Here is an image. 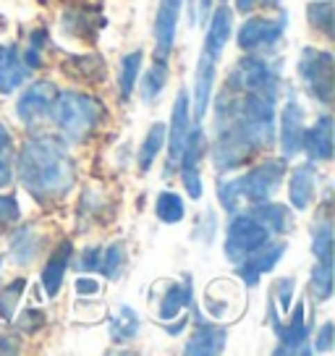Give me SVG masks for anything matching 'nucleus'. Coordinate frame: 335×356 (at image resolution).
Instances as JSON below:
<instances>
[{
  "mask_svg": "<svg viewBox=\"0 0 335 356\" xmlns=\"http://www.w3.org/2000/svg\"><path fill=\"white\" fill-rule=\"evenodd\" d=\"M257 3H259V0H236V8H238L241 13H249L254 6H257Z\"/></svg>",
  "mask_w": 335,
  "mask_h": 356,
  "instance_id": "46",
  "label": "nucleus"
},
{
  "mask_svg": "<svg viewBox=\"0 0 335 356\" xmlns=\"http://www.w3.org/2000/svg\"><path fill=\"white\" fill-rule=\"evenodd\" d=\"M45 40H47L45 29H37V32H32V37H29V47L22 53L24 63H26L29 71L42 66V44H45Z\"/></svg>",
  "mask_w": 335,
  "mask_h": 356,
  "instance_id": "39",
  "label": "nucleus"
},
{
  "mask_svg": "<svg viewBox=\"0 0 335 356\" xmlns=\"http://www.w3.org/2000/svg\"><path fill=\"white\" fill-rule=\"evenodd\" d=\"M168 58H160L155 56V63L147 68L145 79H142V100L147 102V105H152V102L163 95V89H165L168 84Z\"/></svg>",
  "mask_w": 335,
  "mask_h": 356,
  "instance_id": "27",
  "label": "nucleus"
},
{
  "mask_svg": "<svg viewBox=\"0 0 335 356\" xmlns=\"http://www.w3.org/2000/svg\"><path fill=\"white\" fill-rule=\"evenodd\" d=\"M307 16H309V24H312L314 29H320L322 34L333 37V3H330V0L309 3Z\"/></svg>",
  "mask_w": 335,
  "mask_h": 356,
  "instance_id": "37",
  "label": "nucleus"
},
{
  "mask_svg": "<svg viewBox=\"0 0 335 356\" xmlns=\"http://www.w3.org/2000/svg\"><path fill=\"white\" fill-rule=\"evenodd\" d=\"M280 87L241 89L225 81L215 100L213 155L215 168L236 170L275 139V100Z\"/></svg>",
  "mask_w": 335,
  "mask_h": 356,
  "instance_id": "1",
  "label": "nucleus"
},
{
  "mask_svg": "<svg viewBox=\"0 0 335 356\" xmlns=\"http://www.w3.org/2000/svg\"><path fill=\"white\" fill-rule=\"evenodd\" d=\"M304 108L296 97H288V102L280 111V152L283 160H291L302 152L304 145Z\"/></svg>",
  "mask_w": 335,
  "mask_h": 356,
  "instance_id": "13",
  "label": "nucleus"
},
{
  "mask_svg": "<svg viewBox=\"0 0 335 356\" xmlns=\"http://www.w3.org/2000/svg\"><path fill=\"white\" fill-rule=\"evenodd\" d=\"M100 280L92 278V275H81V278L74 280V291H76V296H97L100 293Z\"/></svg>",
  "mask_w": 335,
  "mask_h": 356,
  "instance_id": "43",
  "label": "nucleus"
},
{
  "mask_svg": "<svg viewBox=\"0 0 335 356\" xmlns=\"http://www.w3.org/2000/svg\"><path fill=\"white\" fill-rule=\"evenodd\" d=\"M16 170L24 189L40 202L63 197L76 181V165L58 136L26 139L16 155Z\"/></svg>",
  "mask_w": 335,
  "mask_h": 356,
  "instance_id": "2",
  "label": "nucleus"
},
{
  "mask_svg": "<svg viewBox=\"0 0 335 356\" xmlns=\"http://www.w3.org/2000/svg\"><path fill=\"white\" fill-rule=\"evenodd\" d=\"M142 63H145V53H142V50H134V53L123 56V60H121V76H118L123 100H129V97H131V92H134V84H136V76H139V71H142Z\"/></svg>",
  "mask_w": 335,
  "mask_h": 356,
  "instance_id": "31",
  "label": "nucleus"
},
{
  "mask_svg": "<svg viewBox=\"0 0 335 356\" xmlns=\"http://www.w3.org/2000/svg\"><path fill=\"white\" fill-rule=\"evenodd\" d=\"M165 123H152L149 126L145 142H142V149H139V173H147L155 165L157 155L163 152V145H165Z\"/></svg>",
  "mask_w": 335,
  "mask_h": 356,
  "instance_id": "28",
  "label": "nucleus"
},
{
  "mask_svg": "<svg viewBox=\"0 0 335 356\" xmlns=\"http://www.w3.org/2000/svg\"><path fill=\"white\" fill-rule=\"evenodd\" d=\"M100 254H102V246H87V249L81 252V257H79L76 265L81 267V270H97V267H100Z\"/></svg>",
  "mask_w": 335,
  "mask_h": 356,
  "instance_id": "44",
  "label": "nucleus"
},
{
  "mask_svg": "<svg viewBox=\"0 0 335 356\" xmlns=\"http://www.w3.org/2000/svg\"><path fill=\"white\" fill-rule=\"evenodd\" d=\"M126 259H129V254H126V246H123V244H111L108 249H102L100 267H97V270H100L108 280H115L118 275H121L123 267H126Z\"/></svg>",
  "mask_w": 335,
  "mask_h": 356,
  "instance_id": "35",
  "label": "nucleus"
},
{
  "mask_svg": "<svg viewBox=\"0 0 335 356\" xmlns=\"http://www.w3.org/2000/svg\"><path fill=\"white\" fill-rule=\"evenodd\" d=\"M272 238H278V236L272 234V228L254 212V207L238 210L234 212V218L228 220V228H225V257H228V262L238 265L241 259L262 249Z\"/></svg>",
  "mask_w": 335,
  "mask_h": 356,
  "instance_id": "5",
  "label": "nucleus"
},
{
  "mask_svg": "<svg viewBox=\"0 0 335 356\" xmlns=\"http://www.w3.org/2000/svg\"><path fill=\"white\" fill-rule=\"evenodd\" d=\"M24 291H26V278H16V280H11L6 289H0V317H3L6 323H13L16 309H19V304H22Z\"/></svg>",
  "mask_w": 335,
  "mask_h": 356,
  "instance_id": "34",
  "label": "nucleus"
},
{
  "mask_svg": "<svg viewBox=\"0 0 335 356\" xmlns=\"http://www.w3.org/2000/svg\"><path fill=\"white\" fill-rule=\"evenodd\" d=\"M58 97V87L53 81H34L32 87L22 92V97L16 102V113L24 123H34L40 118L50 115L53 100Z\"/></svg>",
  "mask_w": 335,
  "mask_h": 356,
  "instance_id": "14",
  "label": "nucleus"
},
{
  "mask_svg": "<svg viewBox=\"0 0 335 356\" xmlns=\"http://www.w3.org/2000/svg\"><path fill=\"white\" fill-rule=\"evenodd\" d=\"M231 34H234V11L223 3L220 8H215L213 19H210V24H207L204 53L218 60V58L223 56L225 44L231 42Z\"/></svg>",
  "mask_w": 335,
  "mask_h": 356,
  "instance_id": "22",
  "label": "nucleus"
},
{
  "mask_svg": "<svg viewBox=\"0 0 335 356\" xmlns=\"http://www.w3.org/2000/svg\"><path fill=\"white\" fill-rule=\"evenodd\" d=\"M105 113V105L87 92H58L50 108V118L66 139L81 142L100 126Z\"/></svg>",
  "mask_w": 335,
  "mask_h": 356,
  "instance_id": "4",
  "label": "nucleus"
},
{
  "mask_svg": "<svg viewBox=\"0 0 335 356\" xmlns=\"http://www.w3.org/2000/svg\"><path fill=\"white\" fill-rule=\"evenodd\" d=\"M139 333V314L131 307L121 304L118 309L113 312V317L108 320V335L113 343H129L131 338Z\"/></svg>",
  "mask_w": 335,
  "mask_h": 356,
  "instance_id": "25",
  "label": "nucleus"
},
{
  "mask_svg": "<svg viewBox=\"0 0 335 356\" xmlns=\"http://www.w3.org/2000/svg\"><path fill=\"white\" fill-rule=\"evenodd\" d=\"M225 341H228V333H225L223 325L215 323H197L194 325V333H191L189 343L183 346V354L191 356H210V354H220L225 348Z\"/></svg>",
  "mask_w": 335,
  "mask_h": 356,
  "instance_id": "21",
  "label": "nucleus"
},
{
  "mask_svg": "<svg viewBox=\"0 0 335 356\" xmlns=\"http://www.w3.org/2000/svg\"><path fill=\"white\" fill-rule=\"evenodd\" d=\"M210 6H213V0H199L197 3V16H202V22L210 19Z\"/></svg>",
  "mask_w": 335,
  "mask_h": 356,
  "instance_id": "45",
  "label": "nucleus"
},
{
  "mask_svg": "<svg viewBox=\"0 0 335 356\" xmlns=\"http://www.w3.org/2000/svg\"><path fill=\"white\" fill-rule=\"evenodd\" d=\"M189 92L181 89L176 95V102H173V115H170V129H165L168 136V163H165V176L173 173L179 168L181 152L186 147V136H189L191 129V115H189Z\"/></svg>",
  "mask_w": 335,
  "mask_h": 356,
  "instance_id": "10",
  "label": "nucleus"
},
{
  "mask_svg": "<svg viewBox=\"0 0 335 356\" xmlns=\"http://www.w3.org/2000/svg\"><path fill=\"white\" fill-rule=\"evenodd\" d=\"M333 56L327 50L304 47L299 58V79L307 87L309 97H314L322 105L333 102Z\"/></svg>",
  "mask_w": 335,
  "mask_h": 356,
  "instance_id": "7",
  "label": "nucleus"
},
{
  "mask_svg": "<svg viewBox=\"0 0 335 356\" xmlns=\"http://www.w3.org/2000/svg\"><path fill=\"white\" fill-rule=\"evenodd\" d=\"M13 181V145L6 126L0 123V189Z\"/></svg>",
  "mask_w": 335,
  "mask_h": 356,
  "instance_id": "38",
  "label": "nucleus"
},
{
  "mask_svg": "<svg viewBox=\"0 0 335 356\" xmlns=\"http://www.w3.org/2000/svg\"><path fill=\"white\" fill-rule=\"evenodd\" d=\"M181 8H183V0H160L155 16V56H170L173 42H176V32H179Z\"/></svg>",
  "mask_w": 335,
  "mask_h": 356,
  "instance_id": "15",
  "label": "nucleus"
},
{
  "mask_svg": "<svg viewBox=\"0 0 335 356\" xmlns=\"http://www.w3.org/2000/svg\"><path fill=\"white\" fill-rule=\"evenodd\" d=\"M202 147H204V131H202V123H194L186 136V147L181 152L179 168L181 181H183V189L189 194V200H202V176H199V163H202Z\"/></svg>",
  "mask_w": 335,
  "mask_h": 356,
  "instance_id": "11",
  "label": "nucleus"
},
{
  "mask_svg": "<svg viewBox=\"0 0 335 356\" xmlns=\"http://www.w3.org/2000/svg\"><path fill=\"white\" fill-rule=\"evenodd\" d=\"M312 293L317 301H330L333 296V265H325V262H317L312 267Z\"/></svg>",
  "mask_w": 335,
  "mask_h": 356,
  "instance_id": "36",
  "label": "nucleus"
},
{
  "mask_svg": "<svg viewBox=\"0 0 335 356\" xmlns=\"http://www.w3.org/2000/svg\"><path fill=\"white\" fill-rule=\"evenodd\" d=\"M333 343H335V325L333 323H325L317 335H314V343H312V351H320V354H330L333 351Z\"/></svg>",
  "mask_w": 335,
  "mask_h": 356,
  "instance_id": "42",
  "label": "nucleus"
},
{
  "mask_svg": "<svg viewBox=\"0 0 335 356\" xmlns=\"http://www.w3.org/2000/svg\"><path fill=\"white\" fill-rule=\"evenodd\" d=\"M3 259H6V257L0 254V273H3Z\"/></svg>",
  "mask_w": 335,
  "mask_h": 356,
  "instance_id": "47",
  "label": "nucleus"
},
{
  "mask_svg": "<svg viewBox=\"0 0 335 356\" xmlns=\"http://www.w3.org/2000/svg\"><path fill=\"white\" fill-rule=\"evenodd\" d=\"M288 320H280L278 325H272V330L278 335V346H275V354H312V346H309V330L312 325L307 323L304 317V304L299 301L296 309L291 307V312L286 314Z\"/></svg>",
  "mask_w": 335,
  "mask_h": 356,
  "instance_id": "9",
  "label": "nucleus"
},
{
  "mask_svg": "<svg viewBox=\"0 0 335 356\" xmlns=\"http://www.w3.org/2000/svg\"><path fill=\"white\" fill-rule=\"evenodd\" d=\"M286 29V13H280L278 19L268 16H252L246 19L244 26L238 29V47L244 53H259V50H272L280 42Z\"/></svg>",
  "mask_w": 335,
  "mask_h": 356,
  "instance_id": "8",
  "label": "nucleus"
},
{
  "mask_svg": "<svg viewBox=\"0 0 335 356\" xmlns=\"http://www.w3.org/2000/svg\"><path fill=\"white\" fill-rule=\"evenodd\" d=\"M204 314L213 323L228 325L241 317L246 307V286L238 283V278H215L204 286L202 293Z\"/></svg>",
  "mask_w": 335,
  "mask_h": 356,
  "instance_id": "6",
  "label": "nucleus"
},
{
  "mask_svg": "<svg viewBox=\"0 0 335 356\" xmlns=\"http://www.w3.org/2000/svg\"><path fill=\"white\" fill-rule=\"evenodd\" d=\"M42 246V238L34 225H22L11 238V257L16 265H32L37 252Z\"/></svg>",
  "mask_w": 335,
  "mask_h": 356,
  "instance_id": "24",
  "label": "nucleus"
},
{
  "mask_svg": "<svg viewBox=\"0 0 335 356\" xmlns=\"http://www.w3.org/2000/svg\"><path fill=\"white\" fill-rule=\"evenodd\" d=\"M71 252H74V249H71V241H63V244L50 254L47 265L42 267L40 280H42V289H45V293L50 299L58 296V291L63 286V275H66L68 265H71Z\"/></svg>",
  "mask_w": 335,
  "mask_h": 356,
  "instance_id": "23",
  "label": "nucleus"
},
{
  "mask_svg": "<svg viewBox=\"0 0 335 356\" xmlns=\"http://www.w3.org/2000/svg\"><path fill=\"white\" fill-rule=\"evenodd\" d=\"M68 74H76L84 81H100L105 74V63L100 56H74L66 63Z\"/></svg>",
  "mask_w": 335,
  "mask_h": 356,
  "instance_id": "32",
  "label": "nucleus"
},
{
  "mask_svg": "<svg viewBox=\"0 0 335 356\" xmlns=\"http://www.w3.org/2000/svg\"><path fill=\"white\" fill-rule=\"evenodd\" d=\"M302 149L314 163H327L333 157V118L322 113L312 129H304Z\"/></svg>",
  "mask_w": 335,
  "mask_h": 356,
  "instance_id": "18",
  "label": "nucleus"
},
{
  "mask_svg": "<svg viewBox=\"0 0 335 356\" xmlns=\"http://www.w3.org/2000/svg\"><path fill=\"white\" fill-rule=\"evenodd\" d=\"M283 176H286V160L283 157H268L244 176L218 181V200H220L228 215H234L244 207L272 200L275 191L280 189V184H283Z\"/></svg>",
  "mask_w": 335,
  "mask_h": 356,
  "instance_id": "3",
  "label": "nucleus"
},
{
  "mask_svg": "<svg viewBox=\"0 0 335 356\" xmlns=\"http://www.w3.org/2000/svg\"><path fill=\"white\" fill-rule=\"evenodd\" d=\"M22 218V210H19V202L11 194H0V234L13 225V222Z\"/></svg>",
  "mask_w": 335,
  "mask_h": 356,
  "instance_id": "40",
  "label": "nucleus"
},
{
  "mask_svg": "<svg viewBox=\"0 0 335 356\" xmlns=\"http://www.w3.org/2000/svg\"><path fill=\"white\" fill-rule=\"evenodd\" d=\"M29 68L16 44H0V95H11L26 84Z\"/></svg>",
  "mask_w": 335,
  "mask_h": 356,
  "instance_id": "19",
  "label": "nucleus"
},
{
  "mask_svg": "<svg viewBox=\"0 0 335 356\" xmlns=\"http://www.w3.org/2000/svg\"><path fill=\"white\" fill-rule=\"evenodd\" d=\"M286 249H288V244H286L283 238H280V241L272 238V241H268L262 249H257V252H252L246 259H241V262L236 265V273H238V278L244 280V286H252V289H254L262 275H268V273L275 270V265L280 262V257L286 254Z\"/></svg>",
  "mask_w": 335,
  "mask_h": 356,
  "instance_id": "12",
  "label": "nucleus"
},
{
  "mask_svg": "<svg viewBox=\"0 0 335 356\" xmlns=\"http://www.w3.org/2000/svg\"><path fill=\"white\" fill-rule=\"evenodd\" d=\"M13 320H16V317H13ZM42 325H45V312H40V309H24L22 317L16 320V327H19L22 333H37Z\"/></svg>",
  "mask_w": 335,
  "mask_h": 356,
  "instance_id": "41",
  "label": "nucleus"
},
{
  "mask_svg": "<svg viewBox=\"0 0 335 356\" xmlns=\"http://www.w3.org/2000/svg\"><path fill=\"white\" fill-rule=\"evenodd\" d=\"M314 191H317V173H314L312 163H302L291 170L288 178V202L293 210H309L314 202Z\"/></svg>",
  "mask_w": 335,
  "mask_h": 356,
  "instance_id": "20",
  "label": "nucleus"
},
{
  "mask_svg": "<svg viewBox=\"0 0 335 356\" xmlns=\"http://www.w3.org/2000/svg\"><path fill=\"white\" fill-rule=\"evenodd\" d=\"M223 3H225V0H223Z\"/></svg>",
  "mask_w": 335,
  "mask_h": 356,
  "instance_id": "48",
  "label": "nucleus"
},
{
  "mask_svg": "<svg viewBox=\"0 0 335 356\" xmlns=\"http://www.w3.org/2000/svg\"><path fill=\"white\" fill-rule=\"evenodd\" d=\"M155 304V314L163 325L173 323L176 317L186 314V309H191V278H186L183 283H173V280L165 283V291Z\"/></svg>",
  "mask_w": 335,
  "mask_h": 356,
  "instance_id": "17",
  "label": "nucleus"
},
{
  "mask_svg": "<svg viewBox=\"0 0 335 356\" xmlns=\"http://www.w3.org/2000/svg\"><path fill=\"white\" fill-rule=\"evenodd\" d=\"M312 252L317 262L333 265V225L327 218L312 228Z\"/></svg>",
  "mask_w": 335,
  "mask_h": 356,
  "instance_id": "30",
  "label": "nucleus"
},
{
  "mask_svg": "<svg viewBox=\"0 0 335 356\" xmlns=\"http://www.w3.org/2000/svg\"><path fill=\"white\" fill-rule=\"evenodd\" d=\"M215 66H218V60L207 53H202L199 63H197V74H194V123H202L207 118L215 87Z\"/></svg>",
  "mask_w": 335,
  "mask_h": 356,
  "instance_id": "16",
  "label": "nucleus"
},
{
  "mask_svg": "<svg viewBox=\"0 0 335 356\" xmlns=\"http://www.w3.org/2000/svg\"><path fill=\"white\" fill-rule=\"evenodd\" d=\"M293 293H296V280L280 278L270 291V325H275L280 317H286L293 307Z\"/></svg>",
  "mask_w": 335,
  "mask_h": 356,
  "instance_id": "26",
  "label": "nucleus"
},
{
  "mask_svg": "<svg viewBox=\"0 0 335 356\" xmlns=\"http://www.w3.org/2000/svg\"><path fill=\"white\" fill-rule=\"evenodd\" d=\"M60 22H63L68 34H76V37H81V40H84V34L92 40V37L102 29L100 16H97L95 11H81V8H79V11H68Z\"/></svg>",
  "mask_w": 335,
  "mask_h": 356,
  "instance_id": "29",
  "label": "nucleus"
},
{
  "mask_svg": "<svg viewBox=\"0 0 335 356\" xmlns=\"http://www.w3.org/2000/svg\"><path fill=\"white\" fill-rule=\"evenodd\" d=\"M155 212H157V218H160V222L176 225V222L183 220L186 207H183V200H181L176 191H163V194L157 197Z\"/></svg>",
  "mask_w": 335,
  "mask_h": 356,
  "instance_id": "33",
  "label": "nucleus"
}]
</instances>
